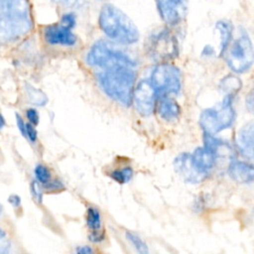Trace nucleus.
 <instances>
[{
	"label": "nucleus",
	"mask_w": 254,
	"mask_h": 254,
	"mask_svg": "<svg viewBox=\"0 0 254 254\" xmlns=\"http://www.w3.org/2000/svg\"><path fill=\"white\" fill-rule=\"evenodd\" d=\"M31 192H32L33 196L36 199H38L39 201L42 200V190H41L39 183H37V182H33L32 183V185H31Z\"/></svg>",
	"instance_id": "obj_28"
},
{
	"label": "nucleus",
	"mask_w": 254,
	"mask_h": 254,
	"mask_svg": "<svg viewBox=\"0 0 254 254\" xmlns=\"http://www.w3.org/2000/svg\"><path fill=\"white\" fill-rule=\"evenodd\" d=\"M0 11L3 14L30 15V5L28 0H0Z\"/></svg>",
	"instance_id": "obj_19"
},
{
	"label": "nucleus",
	"mask_w": 254,
	"mask_h": 254,
	"mask_svg": "<svg viewBox=\"0 0 254 254\" xmlns=\"http://www.w3.org/2000/svg\"><path fill=\"white\" fill-rule=\"evenodd\" d=\"M5 236H6L5 231H4L3 229H1V228H0V238H4Z\"/></svg>",
	"instance_id": "obj_38"
},
{
	"label": "nucleus",
	"mask_w": 254,
	"mask_h": 254,
	"mask_svg": "<svg viewBox=\"0 0 254 254\" xmlns=\"http://www.w3.org/2000/svg\"><path fill=\"white\" fill-rule=\"evenodd\" d=\"M98 25L109 39L119 44L133 45L140 39V32L132 19L113 4L101 7Z\"/></svg>",
	"instance_id": "obj_1"
},
{
	"label": "nucleus",
	"mask_w": 254,
	"mask_h": 254,
	"mask_svg": "<svg viewBox=\"0 0 254 254\" xmlns=\"http://www.w3.org/2000/svg\"><path fill=\"white\" fill-rule=\"evenodd\" d=\"M156 90L148 79L141 80L133 92V102L136 110L143 116H149L153 113L156 101Z\"/></svg>",
	"instance_id": "obj_10"
},
{
	"label": "nucleus",
	"mask_w": 254,
	"mask_h": 254,
	"mask_svg": "<svg viewBox=\"0 0 254 254\" xmlns=\"http://www.w3.org/2000/svg\"><path fill=\"white\" fill-rule=\"evenodd\" d=\"M151 83L157 93L168 95L178 93L181 89V72L179 68L171 64H158L152 71Z\"/></svg>",
	"instance_id": "obj_7"
},
{
	"label": "nucleus",
	"mask_w": 254,
	"mask_h": 254,
	"mask_svg": "<svg viewBox=\"0 0 254 254\" xmlns=\"http://www.w3.org/2000/svg\"><path fill=\"white\" fill-rule=\"evenodd\" d=\"M9 202L14 206V207H18L21 204V198L19 195L17 194H11L8 198Z\"/></svg>",
	"instance_id": "obj_35"
},
{
	"label": "nucleus",
	"mask_w": 254,
	"mask_h": 254,
	"mask_svg": "<svg viewBox=\"0 0 254 254\" xmlns=\"http://www.w3.org/2000/svg\"><path fill=\"white\" fill-rule=\"evenodd\" d=\"M236 143L242 154L254 158V120L247 122L239 129Z\"/></svg>",
	"instance_id": "obj_13"
},
{
	"label": "nucleus",
	"mask_w": 254,
	"mask_h": 254,
	"mask_svg": "<svg viewBox=\"0 0 254 254\" xmlns=\"http://www.w3.org/2000/svg\"><path fill=\"white\" fill-rule=\"evenodd\" d=\"M75 21H76V19H75V16L73 13H66V14L63 15L61 24L69 29H72L75 25Z\"/></svg>",
	"instance_id": "obj_25"
},
{
	"label": "nucleus",
	"mask_w": 254,
	"mask_h": 254,
	"mask_svg": "<svg viewBox=\"0 0 254 254\" xmlns=\"http://www.w3.org/2000/svg\"><path fill=\"white\" fill-rule=\"evenodd\" d=\"M16 124H17L20 132L23 134V136L26 137V123L24 122L23 118L18 113H16Z\"/></svg>",
	"instance_id": "obj_30"
},
{
	"label": "nucleus",
	"mask_w": 254,
	"mask_h": 254,
	"mask_svg": "<svg viewBox=\"0 0 254 254\" xmlns=\"http://www.w3.org/2000/svg\"><path fill=\"white\" fill-rule=\"evenodd\" d=\"M86 224L91 233L89 239L93 242H98L103 239V233L101 231V216L98 209L94 207H88L86 211Z\"/></svg>",
	"instance_id": "obj_16"
},
{
	"label": "nucleus",
	"mask_w": 254,
	"mask_h": 254,
	"mask_svg": "<svg viewBox=\"0 0 254 254\" xmlns=\"http://www.w3.org/2000/svg\"><path fill=\"white\" fill-rule=\"evenodd\" d=\"M162 96L163 97L160 99L158 103V113L161 116V118L168 121L178 118L181 109L177 101L167 95Z\"/></svg>",
	"instance_id": "obj_18"
},
{
	"label": "nucleus",
	"mask_w": 254,
	"mask_h": 254,
	"mask_svg": "<svg viewBox=\"0 0 254 254\" xmlns=\"http://www.w3.org/2000/svg\"><path fill=\"white\" fill-rule=\"evenodd\" d=\"M223 56L227 65L237 73L245 72L251 67L254 63V48L246 31L240 29L239 35L231 41Z\"/></svg>",
	"instance_id": "obj_4"
},
{
	"label": "nucleus",
	"mask_w": 254,
	"mask_h": 254,
	"mask_svg": "<svg viewBox=\"0 0 254 254\" xmlns=\"http://www.w3.org/2000/svg\"><path fill=\"white\" fill-rule=\"evenodd\" d=\"M162 21L174 27L182 23L188 13V0H155Z\"/></svg>",
	"instance_id": "obj_9"
},
{
	"label": "nucleus",
	"mask_w": 254,
	"mask_h": 254,
	"mask_svg": "<svg viewBox=\"0 0 254 254\" xmlns=\"http://www.w3.org/2000/svg\"><path fill=\"white\" fill-rule=\"evenodd\" d=\"M246 106L248 110L254 111V89H252L246 97Z\"/></svg>",
	"instance_id": "obj_31"
},
{
	"label": "nucleus",
	"mask_w": 254,
	"mask_h": 254,
	"mask_svg": "<svg viewBox=\"0 0 254 254\" xmlns=\"http://www.w3.org/2000/svg\"><path fill=\"white\" fill-rule=\"evenodd\" d=\"M26 116H27L28 120L30 121V123H32L33 125H37L39 123V113L36 109H34V108L27 109Z\"/></svg>",
	"instance_id": "obj_26"
},
{
	"label": "nucleus",
	"mask_w": 254,
	"mask_h": 254,
	"mask_svg": "<svg viewBox=\"0 0 254 254\" xmlns=\"http://www.w3.org/2000/svg\"><path fill=\"white\" fill-rule=\"evenodd\" d=\"M215 30L218 32L220 37V43H219V55L223 56L226 49L230 45L232 39H233V25L228 20H218L215 23Z\"/></svg>",
	"instance_id": "obj_17"
},
{
	"label": "nucleus",
	"mask_w": 254,
	"mask_h": 254,
	"mask_svg": "<svg viewBox=\"0 0 254 254\" xmlns=\"http://www.w3.org/2000/svg\"><path fill=\"white\" fill-rule=\"evenodd\" d=\"M0 213H1V204H0Z\"/></svg>",
	"instance_id": "obj_39"
},
{
	"label": "nucleus",
	"mask_w": 254,
	"mask_h": 254,
	"mask_svg": "<svg viewBox=\"0 0 254 254\" xmlns=\"http://www.w3.org/2000/svg\"><path fill=\"white\" fill-rule=\"evenodd\" d=\"M56 3L66 7V8H74L77 7L80 3V0H54Z\"/></svg>",
	"instance_id": "obj_29"
},
{
	"label": "nucleus",
	"mask_w": 254,
	"mask_h": 254,
	"mask_svg": "<svg viewBox=\"0 0 254 254\" xmlns=\"http://www.w3.org/2000/svg\"><path fill=\"white\" fill-rule=\"evenodd\" d=\"M218 156L217 154L203 146V147H198L194 150L193 154L191 155V160L194 164V166L202 173L206 174L208 173L209 170H211L215 164H216V160H217Z\"/></svg>",
	"instance_id": "obj_14"
},
{
	"label": "nucleus",
	"mask_w": 254,
	"mask_h": 254,
	"mask_svg": "<svg viewBox=\"0 0 254 254\" xmlns=\"http://www.w3.org/2000/svg\"><path fill=\"white\" fill-rule=\"evenodd\" d=\"M174 168L184 181L190 184H198L203 181L206 176V174L200 172L194 166L191 160V155L187 153H183L175 159Z\"/></svg>",
	"instance_id": "obj_11"
},
{
	"label": "nucleus",
	"mask_w": 254,
	"mask_h": 254,
	"mask_svg": "<svg viewBox=\"0 0 254 254\" xmlns=\"http://www.w3.org/2000/svg\"><path fill=\"white\" fill-rule=\"evenodd\" d=\"M228 174L238 184L254 182V166L246 162L233 161L228 167Z\"/></svg>",
	"instance_id": "obj_15"
},
{
	"label": "nucleus",
	"mask_w": 254,
	"mask_h": 254,
	"mask_svg": "<svg viewBox=\"0 0 254 254\" xmlns=\"http://www.w3.org/2000/svg\"><path fill=\"white\" fill-rule=\"evenodd\" d=\"M37 130L35 129L34 125L32 123H27L26 124V137L30 139L31 142H36L37 140Z\"/></svg>",
	"instance_id": "obj_27"
},
{
	"label": "nucleus",
	"mask_w": 254,
	"mask_h": 254,
	"mask_svg": "<svg viewBox=\"0 0 254 254\" xmlns=\"http://www.w3.org/2000/svg\"><path fill=\"white\" fill-rule=\"evenodd\" d=\"M132 176H133V170L131 167H125L123 169L113 171L110 174V177L119 184L128 183L132 179Z\"/></svg>",
	"instance_id": "obj_22"
},
{
	"label": "nucleus",
	"mask_w": 254,
	"mask_h": 254,
	"mask_svg": "<svg viewBox=\"0 0 254 254\" xmlns=\"http://www.w3.org/2000/svg\"><path fill=\"white\" fill-rule=\"evenodd\" d=\"M214 54H215L214 48L212 46H209V45L204 46V48L201 51V55L204 56V57H210V56H213Z\"/></svg>",
	"instance_id": "obj_34"
},
{
	"label": "nucleus",
	"mask_w": 254,
	"mask_h": 254,
	"mask_svg": "<svg viewBox=\"0 0 254 254\" xmlns=\"http://www.w3.org/2000/svg\"><path fill=\"white\" fill-rule=\"evenodd\" d=\"M4 238H0V254L7 253V252H9V249H10L9 241L5 240Z\"/></svg>",
	"instance_id": "obj_33"
},
{
	"label": "nucleus",
	"mask_w": 254,
	"mask_h": 254,
	"mask_svg": "<svg viewBox=\"0 0 254 254\" xmlns=\"http://www.w3.org/2000/svg\"><path fill=\"white\" fill-rule=\"evenodd\" d=\"M32 28L30 15L21 14H3L0 18V45L14 41Z\"/></svg>",
	"instance_id": "obj_8"
},
{
	"label": "nucleus",
	"mask_w": 254,
	"mask_h": 254,
	"mask_svg": "<svg viewBox=\"0 0 254 254\" xmlns=\"http://www.w3.org/2000/svg\"><path fill=\"white\" fill-rule=\"evenodd\" d=\"M25 91L28 97V100L37 106H44L48 102L47 95L40 89L34 87L31 84H26Z\"/></svg>",
	"instance_id": "obj_20"
},
{
	"label": "nucleus",
	"mask_w": 254,
	"mask_h": 254,
	"mask_svg": "<svg viewBox=\"0 0 254 254\" xmlns=\"http://www.w3.org/2000/svg\"><path fill=\"white\" fill-rule=\"evenodd\" d=\"M5 125V120H4V117L0 114V129L3 128V126Z\"/></svg>",
	"instance_id": "obj_37"
},
{
	"label": "nucleus",
	"mask_w": 254,
	"mask_h": 254,
	"mask_svg": "<svg viewBox=\"0 0 254 254\" xmlns=\"http://www.w3.org/2000/svg\"><path fill=\"white\" fill-rule=\"evenodd\" d=\"M136 72L132 66L105 69L98 74V81L104 92L124 106H129L133 96Z\"/></svg>",
	"instance_id": "obj_2"
},
{
	"label": "nucleus",
	"mask_w": 254,
	"mask_h": 254,
	"mask_svg": "<svg viewBox=\"0 0 254 254\" xmlns=\"http://www.w3.org/2000/svg\"><path fill=\"white\" fill-rule=\"evenodd\" d=\"M232 99L233 96L226 95L219 107L205 109L201 112L199 124L204 133L214 135L232 125L235 117Z\"/></svg>",
	"instance_id": "obj_5"
},
{
	"label": "nucleus",
	"mask_w": 254,
	"mask_h": 254,
	"mask_svg": "<svg viewBox=\"0 0 254 254\" xmlns=\"http://www.w3.org/2000/svg\"><path fill=\"white\" fill-rule=\"evenodd\" d=\"M93 250L89 246H79L76 248V253L78 254H90Z\"/></svg>",
	"instance_id": "obj_36"
},
{
	"label": "nucleus",
	"mask_w": 254,
	"mask_h": 254,
	"mask_svg": "<svg viewBox=\"0 0 254 254\" xmlns=\"http://www.w3.org/2000/svg\"><path fill=\"white\" fill-rule=\"evenodd\" d=\"M147 52L156 63H167L179 55L178 40L170 30H161L151 36L147 45Z\"/></svg>",
	"instance_id": "obj_6"
},
{
	"label": "nucleus",
	"mask_w": 254,
	"mask_h": 254,
	"mask_svg": "<svg viewBox=\"0 0 254 254\" xmlns=\"http://www.w3.org/2000/svg\"><path fill=\"white\" fill-rule=\"evenodd\" d=\"M86 62L90 65L104 69L121 66L134 67L136 65V63L127 54L105 41H98L90 48L86 56Z\"/></svg>",
	"instance_id": "obj_3"
},
{
	"label": "nucleus",
	"mask_w": 254,
	"mask_h": 254,
	"mask_svg": "<svg viewBox=\"0 0 254 254\" xmlns=\"http://www.w3.org/2000/svg\"><path fill=\"white\" fill-rule=\"evenodd\" d=\"M101 1H105V0H101Z\"/></svg>",
	"instance_id": "obj_40"
},
{
	"label": "nucleus",
	"mask_w": 254,
	"mask_h": 254,
	"mask_svg": "<svg viewBox=\"0 0 254 254\" xmlns=\"http://www.w3.org/2000/svg\"><path fill=\"white\" fill-rule=\"evenodd\" d=\"M46 188H48L49 190H62L64 188L63 184L60 182V181H53V182H49L48 184L44 185Z\"/></svg>",
	"instance_id": "obj_32"
},
{
	"label": "nucleus",
	"mask_w": 254,
	"mask_h": 254,
	"mask_svg": "<svg viewBox=\"0 0 254 254\" xmlns=\"http://www.w3.org/2000/svg\"><path fill=\"white\" fill-rule=\"evenodd\" d=\"M126 238L130 241V243L136 248V250L140 253H148V247L146 245V243L135 233L132 232H126Z\"/></svg>",
	"instance_id": "obj_23"
},
{
	"label": "nucleus",
	"mask_w": 254,
	"mask_h": 254,
	"mask_svg": "<svg viewBox=\"0 0 254 254\" xmlns=\"http://www.w3.org/2000/svg\"><path fill=\"white\" fill-rule=\"evenodd\" d=\"M35 176L37 182L41 185H46L51 181V172L44 165H38L35 168Z\"/></svg>",
	"instance_id": "obj_24"
},
{
	"label": "nucleus",
	"mask_w": 254,
	"mask_h": 254,
	"mask_svg": "<svg viewBox=\"0 0 254 254\" xmlns=\"http://www.w3.org/2000/svg\"><path fill=\"white\" fill-rule=\"evenodd\" d=\"M220 85H221L222 89L226 92V95L235 96L236 92L241 87V81L239 80V78H237L233 75H228L222 79Z\"/></svg>",
	"instance_id": "obj_21"
},
{
	"label": "nucleus",
	"mask_w": 254,
	"mask_h": 254,
	"mask_svg": "<svg viewBox=\"0 0 254 254\" xmlns=\"http://www.w3.org/2000/svg\"><path fill=\"white\" fill-rule=\"evenodd\" d=\"M44 38L51 45L73 46L76 43V36L71 32V29L62 25L55 24L47 26L44 30Z\"/></svg>",
	"instance_id": "obj_12"
}]
</instances>
